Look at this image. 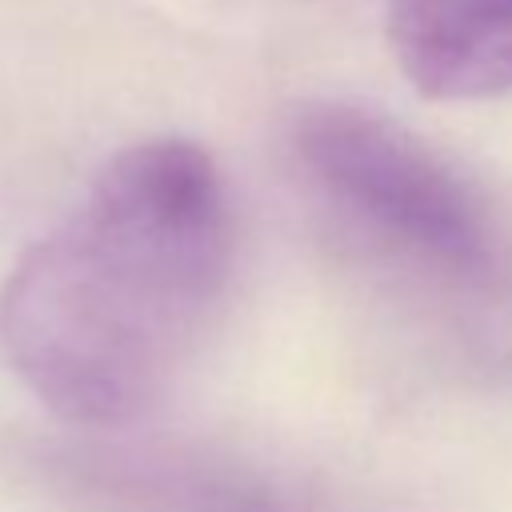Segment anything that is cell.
<instances>
[{
	"instance_id": "1",
	"label": "cell",
	"mask_w": 512,
	"mask_h": 512,
	"mask_svg": "<svg viewBox=\"0 0 512 512\" xmlns=\"http://www.w3.org/2000/svg\"><path fill=\"white\" fill-rule=\"evenodd\" d=\"M232 272V212L212 156L176 136L116 152L84 200L24 252L0 340L72 424L148 412L212 324Z\"/></svg>"
},
{
	"instance_id": "2",
	"label": "cell",
	"mask_w": 512,
	"mask_h": 512,
	"mask_svg": "<svg viewBox=\"0 0 512 512\" xmlns=\"http://www.w3.org/2000/svg\"><path fill=\"white\" fill-rule=\"evenodd\" d=\"M300 172L388 252L452 284L500 276L504 244L488 204L452 164L388 116L352 104H312L292 120Z\"/></svg>"
},
{
	"instance_id": "3",
	"label": "cell",
	"mask_w": 512,
	"mask_h": 512,
	"mask_svg": "<svg viewBox=\"0 0 512 512\" xmlns=\"http://www.w3.org/2000/svg\"><path fill=\"white\" fill-rule=\"evenodd\" d=\"M388 40L432 100L512 92V0H392Z\"/></svg>"
}]
</instances>
